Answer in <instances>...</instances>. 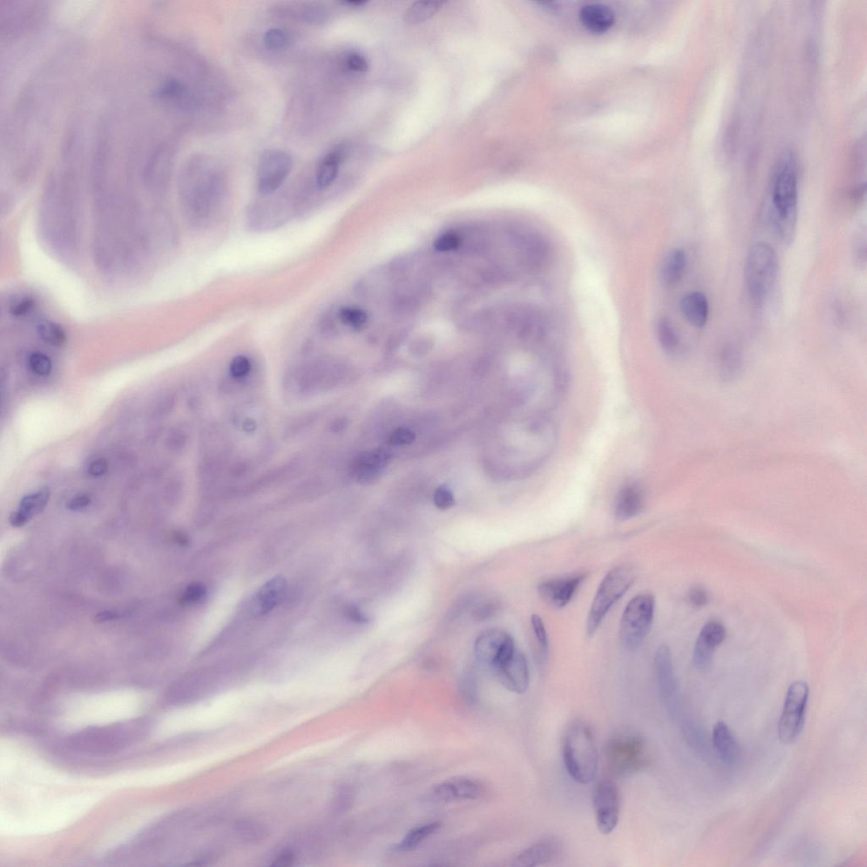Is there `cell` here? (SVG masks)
<instances>
[{
    "label": "cell",
    "instance_id": "cell-4",
    "mask_svg": "<svg viewBox=\"0 0 867 867\" xmlns=\"http://www.w3.org/2000/svg\"><path fill=\"white\" fill-rule=\"evenodd\" d=\"M604 754L608 771L620 777L644 771L651 760L650 748L645 739L631 732L612 736L605 746Z\"/></svg>",
    "mask_w": 867,
    "mask_h": 867
},
{
    "label": "cell",
    "instance_id": "cell-22",
    "mask_svg": "<svg viewBox=\"0 0 867 867\" xmlns=\"http://www.w3.org/2000/svg\"><path fill=\"white\" fill-rule=\"evenodd\" d=\"M644 507V495L640 486L629 485L621 490L617 498L615 514L617 519L628 520L637 517Z\"/></svg>",
    "mask_w": 867,
    "mask_h": 867
},
{
    "label": "cell",
    "instance_id": "cell-16",
    "mask_svg": "<svg viewBox=\"0 0 867 867\" xmlns=\"http://www.w3.org/2000/svg\"><path fill=\"white\" fill-rule=\"evenodd\" d=\"M501 684L509 691L523 693L530 686V671L526 655L519 650L494 672Z\"/></svg>",
    "mask_w": 867,
    "mask_h": 867
},
{
    "label": "cell",
    "instance_id": "cell-45",
    "mask_svg": "<svg viewBox=\"0 0 867 867\" xmlns=\"http://www.w3.org/2000/svg\"><path fill=\"white\" fill-rule=\"evenodd\" d=\"M344 615L346 619L354 624H366L370 622L369 617L366 615V613L363 612L360 608L354 606V605H349V606L345 607Z\"/></svg>",
    "mask_w": 867,
    "mask_h": 867
},
{
    "label": "cell",
    "instance_id": "cell-36",
    "mask_svg": "<svg viewBox=\"0 0 867 867\" xmlns=\"http://www.w3.org/2000/svg\"><path fill=\"white\" fill-rule=\"evenodd\" d=\"M36 302L30 297H20L11 304L10 312L16 318H26L35 310Z\"/></svg>",
    "mask_w": 867,
    "mask_h": 867
},
{
    "label": "cell",
    "instance_id": "cell-28",
    "mask_svg": "<svg viewBox=\"0 0 867 867\" xmlns=\"http://www.w3.org/2000/svg\"><path fill=\"white\" fill-rule=\"evenodd\" d=\"M37 334L40 339L52 346H61L66 344V335L60 325L50 320H42L37 325Z\"/></svg>",
    "mask_w": 867,
    "mask_h": 867
},
{
    "label": "cell",
    "instance_id": "cell-2",
    "mask_svg": "<svg viewBox=\"0 0 867 867\" xmlns=\"http://www.w3.org/2000/svg\"><path fill=\"white\" fill-rule=\"evenodd\" d=\"M150 727L147 719L137 718L111 725L87 727L71 736L68 746L83 754H114L141 741L149 734Z\"/></svg>",
    "mask_w": 867,
    "mask_h": 867
},
{
    "label": "cell",
    "instance_id": "cell-18",
    "mask_svg": "<svg viewBox=\"0 0 867 867\" xmlns=\"http://www.w3.org/2000/svg\"><path fill=\"white\" fill-rule=\"evenodd\" d=\"M715 752L723 763L734 765L740 758V748L733 731L726 722L719 721L713 727L712 736Z\"/></svg>",
    "mask_w": 867,
    "mask_h": 867
},
{
    "label": "cell",
    "instance_id": "cell-50",
    "mask_svg": "<svg viewBox=\"0 0 867 867\" xmlns=\"http://www.w3.org/2000/svg\"><path fill=\"white\" fill-rule=\"evenodd\" d=\"M295 854L290 849L282 850L277 854L276 858L273 860V866H287L293 865L295 861Z\"/></svg>",
    "mask_w": 867,
    "mask_h": 867
},
{
    "label": "cell",
    "instance_id": "cell-48",
    "mask_svg": "<svg viewBox=\"0 0 867 867\" xmlns=\"http://www.w3.org/2000/svg\"><path fill=\"white\" fill-rule=\"evenodd\" d=\"M109 468L108 461L105 459L100 458L92 461L87 468L88 475L94 478L103 476L107 473Z\"/></svg>",
    "mask_w": 867,
    "mask_h": 867
},
{
    "label": "cell",
    "instance_id": "cell-52",
    "mask_svg": "<svg viewBox=\"0 0 867 867\" xmlns=\"http://www.w3.org/2000/svg\"><path fill=\"white\" fill-rule=\"evenodd\" d=\"M118 617H119V614H118L117 612H112V611H105V612L98 613V614H97V616L95 617V621L96 622V623L101 624V623H105V622L117 619Z\"/></svg>",
    "mask_w": 867,
    "mask_h": 867
},
{
    "label": "cell",
    "instance_id": "cell-1",
    "mask_svg": "<svg viewBox=\"0 0 867 867\" xmlns=\"http://www.w3.org/2000/svg\"><path fill=\"white\" fill-rule=\"evenodd\" d=\"M772 222L778 238L792 243L797 225L798 171L796 157L787 151L777 163L771 183Z\"/></svg>",
    "mask_w": 867,
    "mask_h": 867
},
{
    "label": "cell",
    "instance_id": "cell-41",
    "mask_svg": "<svg viewBox=\"0 0 867 867\" xmlns=\"http://www.w3.org/2000/svg\"><path fill=\"white\" fill-rule=\"evenodd\" d=\"M252 365L250 360L247 357L239 355L232 359L230 365V371L236 379L243 378L250 373Z\"/></svg>",
    "mask_w": 867,
    "mask_h": 867
},
{
    "label": "cell",
    "instance_id": "cell-19",
    "mask_svg": "<svg viewBox=\"0 0 867 867\" xmlns=\"http://www.w3.org/2000/svg\"><path fill=\"white\" fill-rule=\"evenodd\" d=\"M286 591V581L281 575L269 579L257 590L253 599V612L259 615L267 614L281 603Z\"/></svg>",
    "mask_w": 867,
    "mask_h": 867
},
{
    "label": "cell",
    "instance_id": "cell-54",
    "mask_svg": "<svg viewBox=\"0 0 867 867\" xmlns=\"http://www.w3.org/2000/svg\"><path fill=\"white\" fill-rule=\"evenodd\" d=\"M345 4H346V5H348V6L358 7V6H361L365 5V4H366V1H362V0H356V1H355L354 0V1H346Z\"/></svg>",
    "mask_w": 867,
    "mask_h": 867
},
{
    "label": "cell",
    "instance_id": "cell-12",
    "mask_svg": "<svg viewBox=\"0 0 867 867\" xmlns=\"http://www.w3.org/2000/svg\"><path fill=\"white\" fill-rule=\"evenodd\" d=\"M293 166V159L286 152H266L262 156L257 173V189L260 194L269 196L277 192L289 176Z\"/></svg>",
    "mask_w": 867,
    "mask_h": 867
},
{
    "label": "cell",
    "instance_id": "cell-7",
    "mask_svg": "<svg viewBox=\"0 0 867 867\" xmlns=\"http://www.w3.org/2000/svg\"><path fill=\"white\" fill-rule=\"evenodd\" d=\"M655 607L654 595L650 593L636 595L626 606L619 625V638L625 649L636 650L645 641L653 624Z\"/></svg>",
    "mask_w": 867,
    "mask_h": 867
},
{
    "label": "cell",
    "instance_id": "cell-51",
    "mask_svg": "<svg viewBox=\"0 0 867 867\" xmlns=\"http://www.w3.org/2000/svg\"><path fill=\"white\" fill-rule=\"evenodd\" d=\"M9 520L11 526L16 528L23 527L29 522V520L18 510L11 514Z\"/></svg>",
    "mask_w": 867,
    "mask_h": 867
},
{
    "label": "cell",
    "instance_id": "cell-25",
    "mask_svg": "<svg viewBox=\"0 0 867 867\" xmlns=\"http://www.w3.org/2000/svg\"><path fill=\"white\" fill-rule=\"evenodd\" d=\"M687 266V257L681 249L672 251L662 265V279L664 284L672 286L682 280Z\"/></svg>",
    "mask_w": 867,
    "mask_h": 867
},
{
    "label": "cell",
    "instance_id": "cell-32",
    "mask_svg": "<svg viewBox=\"0 0 867 867\" xmlns=\"http://www.w3.org/2000/svg\"><path fill=\"white\" fill-rule=\"evenodd\" d=\"M740 367V356L737 348L733 345L725 346L721 355V368L725 378H733Z\"/></svg>",
    "mask_w": 867,
    "mask_h": 867
},
{
    "label": "cell",
    "instance_id": "cell-9",
    "mask_svg": "<svg viewBox=\"0 0 867 867\" xmlns=\"http://www.w3.org/2000/svg\"><path fill=\"white\" fill-rule=\"evenodd\" d=\"M513 637L501 629L485 630L475 643V657L493 672L505 663L515 651Z\"/></svg>",
    "mask_w": 867,
    "mask_h": 867
},
{
    "label": "cell",
    "instance_id": "cell-49",
    "mask_svg": "<svg viewBox=\"0 0 867 867\" xmlns=\"http://www.w3.org/2000/svg\"><path fill=\"white\" fill-rule=\"evenodd\" d=\"M91 502L92 499L90 496H87V495H80V496L71 498L67 502L66 507L70 511H78L86 509V507L91 504Z\"/></svg>",
    "mask_w": 867,
    "mask_h": 867
},
{
    "label": "cell",
    "instance_id": "cell-8",
    "mask_svg": "<svg viewBox=\"0 0 867 867\" xmlns=\"http://www.w3.org/2000/svg\"><path fill=\"white\" fill-rule=\"evenodd\" d=\"M810 688L804 681H796L787 691L784 708L778 722L780 741L790 744L796 741L805 724Z\"/></svg>",
    "mask_w": 867,
    "mask_h": 867
},
{
    "label": "cell",
    "instance_id": "cell-53",
    "mask_svg": "<svg viewBox=\"0 0 867 867\" xmlns=\"http://www.w3.org/2000/svg\"><path fill=\"white\" fill-rule=\"evenodd\" d=\"M255 426L256 425H255V421L246 420L244 422L243 429L248 431V432H252V431L255 430Z\"/></svg>",
    "mask_w": 867,
    "mask_h": 867
},
{
    "label": "cell",
    "instance_id": "cell-10",
    "mask_svg": "<svg viewBox=\"0 0 867 867\" xmlns=\"http://www.w3.org/2000/svg\"><path fill=\"white\" fill-rule=\"evenodd\" d=\"M593 806L596 827L602 835L614 832L620 818V796L614 782L604 778L594 789Z\"/></svg>",
    "mask_w": 867,
    "mask_h": 867
},
{
    "label": "cell",
    "instance_id": "cell-21",
    "mask_svg": "<svg viewBox=\"0 0 867 867\" xmlns=\"http://www.w3.org/2000/svg\"><path fill=\"white\" fill-rule=\"evenodd\" d=\"M680 310L687 322L693 327L703 328L708 323V300L700 291H692L684 296L681 299Z\"/></svg>",
    "mask_w": 867,
    "mask_h": 867
},
{
    "label": "cell",
    "instance_id": "cell-33",
    "mask_svg": "<svg viewBox=\"0 0 867 867\" xmlns=\"http://www.w3.org/2000/svg\"><path fill=\"white\" fill-rule=\"evenodd\" d=\"M338 316L342 324L354 329H362L368 320L366 312L357 307L342 308Z\"/></svg>",
    "mask_w": 867,
    "mask_h": 867
},
{
    "label": "cell",
    "instance_id": "cell-3",
    "mask_svg": "<svg viewBox=\"0 0 867 867\" xmlns=\"http://www.w3.org/2000/svg\"><path fill=\"white\" fill-rule=\"evenodd\" d=\"M566 772L574 781L588 784L598 775L599 754L593 729L586 722H574L569 727L562 744Z\"/></svg>",
    "mask_w": 867,
    "mask_h": 867
},
{
    "label": "cell",
    "instance_id": "cell-35",
    "mask_svg": "<svg viewBox=\"0 0 867 867\" xmlns=\"http://www.w3.org/2000/svg\"><path fill=\"white\" fill-rule=\"evenodd\" d=\"M853 256L854 263L858 268H863L866 263V230H860L854 236L853 240Z\"/></svg>",
    "mask_w": 867,
    "mask_h": 867
},
{
    "label": "cell",
    "instance_id": "cell-6",
    "mask_svg": "<svg viewBox=\"0 0 867 867\" xmlns=\"http://www.w3.org/2000/svg\"><path fill=\"white\" fill-rule=\"evenodd\" d=\"M636 581V572L627 566H617L608 572L600 583L587 617L586 632L593 636L605 617L623 598Z\"/></svg>",
    "mask_w": 867,
    "mask_h": 867
},
{
    "label": "cell",
    "instance_id": "cell-14",
    "mask_svg": "<svg viewBox=\"0 0 867 867\" xmlns=\"http://www.w3.org/2000/svg\"><path fill=\"white\" fill-rule=\"evenodd\" d=\"M586 578V574H578L572 576L549 579L540 583L539 594L550 607L555 609L564 608L571 602Z\"/></svg>",
    "mask_w": 867,
    "mask_h": 867
},
{
    "label": "cell",
    "instance_id": "cell-30",
    "mask_svg": "<svg viewBox=\"0 0 867 867\" xmlns=\"http://www.w3.org/2000/svg\"><path fill=\"white\" fill-rule=\"evenodd\" d=\"M657 336L660 344L667 353L674 352L678 348L679 339L674 325L667 318L660 320L657 325Z\"/></svg>",
    "mask_w": 867,
    "mask_h": 867
},
{
    "label": "cell",
    "instance_id": "cell-31",
    "mask_svg": "<svg viewBox=\"0 0 867 867\" xmlns=\"http://www.w3.org/2000/svg\"><path fill=\"white\" fill-rule=\"evenodd\" d=\"M236 832L243 841L256 843L263 840L267 835L265 827L253 820H240L235 826Z\"/></svg>",
    "mask_w": 867,
    "mask_h": 867
},
{
    "label": "cell",
    "instance_id": "cell-5",
    "mask_svg": "<svg viewBox=\"0 0 867 867\" xmlns=\"http://www.w3.org/2000/svg\"><path fill=\"white\" fill-rule=\"evenodd\" d=\"M778 269L777 255L771 245L757 243L748 251L744 264V279L746 291L755 302H763L775 284Z\"/></svg>",
    "mask_w": 867,
    "mask_h": 867
},
{
    "label": "cell",
    "instance_id": "cell-26",
    "mask_svg": "<svg viewBox=\"0 0 867 867\" xmlns=\"http://www.w3.org/2000/svg\"><path fill=\"white\" fill-rule=\"evenodd\" d=\"M441 827L442 823L439 822L421 824L420 826L413 827L411 830L406 833L404 839L396 845V851H412L424 843L430 836L437 832Z\"/></svg>",
    "mask_w": 867,
    "mask_h": 867
},
{
    "label": "cell",
    "instance_id": "cell-38",
    "mask_svg": "<svg viewBox=\"0 0 867 867\" xmlns=\"http://www.w3.org/2000/svg\"><path fill=\"white\" fill-rule=\"evenodd\" d=\"M264 43L269 49L280 50L289 44V37L281 29L272 28L265 32Z\"/></svg>",
    "mask_w": 867,
    "mask_h": 867
},
{
    "label": "cell",
    "instance_id": "cell-20",
    "mask_svg": "<svg viewBox=\"0 0 867 867\" xmlns=\"http://www.w3.org/2000/svg\"><path fill=\"white\" fill-rule=\"evenodd\" d=\"M583 26L594 33H603L615 23V15L610 8L602 4H588L579 12Z\"/></svg>",
    "mask_w": 867,
    "mask_h": 867
},
{
    "label": "cell",
    "instance_id": "cell-47",
    "mask_svg": "<svg viewBox=\"0 0 867 867\" xmlns=\"http://www.w3.org/2000/svg\"><path fill=\"white\" fill-rule=\"evenodd\" d=\"M414 439H416V435H414L413 431L408 429L401 428L396 430L392 434L391 442L395 444V445H409V444L414 442Z\"/></svg>",
    "mask_w": 867,
    "mask_h": 867
},
{
    "label": "cell",
    "instance_id": "cell-43",
    "mask_svg": "<svg viewBox=\"0 0 867 867\" xmlns=\"http://www.w3.org/2000/svg\"><path fill=\"white\" fill-rule=\"evenodd\" d=\"M688 602L693 607H703L708 603V592L701 586H693L687 595Z\"/></svg>",
    "mask_w": 867,
    "mask_h": 867
},
{
    "label": "cell",
    "instance_id": "cell-44",
    "mask_svg": "<svg viewBox=\"0 0 867 867\" xmlns=\"http://www.w3.org/2000/svg\"><path fill=\"white\" fill-rule=\"evenodd\" d=\"M498 604L497 602H485L480 605L473 611V619L477 621H485L490 619L498 610Z\"/></svg>",
    "mask_w": 867,
    "mask_h": 867
},
{
    "label": "cell",
    "instance_id": "cell-37",
    "mask_svg": "<svg viewBox=\"0 0 867 867\" xmlns=\"http://www.w3.org/2000/svg\"><path fill=\"white\" fill-rule=\"evenodd\" d=\"M531 624L541 653H542L543 657H545L548 653L549 642L547 629L545 627L544 622L539 615L534 614L531 617Z\"/></svg>",
    "mask_w": 867,
    "mask_h": 867
},
{
    "label": "cell",
    "instance_id": "cell-34",
    "mask_svg": "<svg viewBox=\"0 0 867 867\" xmlns=\"http://www.w3.org/2000/svg\"><path fill=\"white\" fill-rule=\"evenodd\" d=\"M28 363L33 373L42 377L51 373L52 362L47 355L43 353H32L29 355Z\"/></svg>",
    "mask_w": 867,
    "mask_h": 867
},
{
    "label": "cell",
    "instance_id": "cell-29",
    "mask_svg": "<svg viewBox=\"0 0 867 867\" xmlns=\"http://www.w3.org/2000/svg\"><path fill=\"white\" fill-rule=\"evenodd\" d=\"M442 3L434 1H420L413 4L406 13V22L416 25L425 22L437 13Z\"/></svg>",
    "mask_w": 867,
    "mask_h": 867
},
{
    "label": "cell",
    "instance_id": "cell-40",
    "mask_svg": "<svg viewBox=\"0 0 867 867\" xmlns=\"http://www.w3.org/2000/svg\"><path fill=\"white\" fill-rule=\"evenodd\" d=\"M461 242L462 241L459 234L454 231H448L435 240L434 248L435 250L442 253L454 251L459 248Z\"/></svg>",
    "mask_w": 867,
    "mask_h": 867
},
{
    "label": "cell",
    "instance_id": "cell-17",
    "mask_svg": "<svg viewBox=\"0 0 867 867\" xmlns=\"http://www.w3.org/2000/svg\"><path fill=\"white\" fill-rule=\"evenodd\" d=\"M564 851V845L556 837H545L523 850L514 860V866L535 867L556 861Z\"/></svg>",
    "mask_w": 867,
    "mask_h": 867
},
{
    "label": "cell",
    "instance_id": "cell-39",
    "mask_svg": "<svg viewBox=\"0 0 867 867\" xmlns=\"http://www.w3.org/2000/svg\"><path fill=\"white\" fill-rule=\"evenodd\" d=\"M206 595V587L200 583H194L186 588L181 595L180 600L185 605L195 604L205 599Z\"/></svg>",
    "mask_w": 867,
    "mask_h": 867
},
{
    "label": "cell",
    "instance_id": "cell-23",
    "mask_svg": "<svg viewBox=\"0 0 867 867\" xmlns=\"http://www.w3.org/2000/svg\"><path fill=\"white\" fill-rule=\"evenodd\" d=\"M387 460V454L380 451L359 456L354 463L358 480L363 484L372 483L386 466Z\"/></svg>",
    "mask_w": 867,
    "mask_h": 867
},
{
    "label": "cell",
    "instance_id": "cell-46",
    "mask_svg": "<svg viewBox=\"0 0 867 867\" xmlns=\"http://www.w3.org/2000/svg\"><path fill=\"white\" fill-rule=\"evenodd\" d=\"M348 68L355 73H365L369 69V63L361 54L353 53L346 59Z\"/></svg>",
    "mask_w": 867,
    "mask_h": 867
},
{
    "label": "cell",
    "instance_id": "cell-13",
    "mask_svg": "<svg viewBox=\"0 0 867 867\" xmlns=\"http://www.w3.org/2000/svg\"><path fill=\"white\" fill-rule=\"evenodd\" d=\"M487 787L483 782L468 777L449 778L435 787L432 796L439 802L475 801L484 797Z\"/></svg>",
    "mask_w": 867,
    "mask_h": 867
},
{
    "label": "cell",
    "instance_id": "cell-11",
    "mask_svg": "<svg viewBox=\"0 0 867 867\" xmlns=\"http://www.w3.org/2000/svg\"><path fill=\"white\" fill-rule=\"evenodd\" d=\"M654 669L663 704L672 717L678 716L680 709L679 685L672 665V653L667 645H660L655 651Z\"/></svg>",
    "mask_w": 867,
    "mask_h": 867
},
{
    "label": "cell",
    "instance_id": "cell-15",
    "mask_svg": "<svg viewBox=\"0 0 867 867\" xmlns=\"http://www.w3.org/2000/svg\"><path fill=\"white\" fill-rule=\"evenodd\" d=\"M726 638V629L720 622L710 621L705 624L697 638L693 650V664L701 671L708 670L713 662L715 651Z\"/></svg>",
    "mask_w": 867,
    "mask_h": 867
},
{
    "label": "cell",
    "instance_id": "cell-27",
    "mask_svg": "<svg viewBox=\"0 0 867 867\" xmlns=\"http://www.w3.org/2000/svg\"><path fill=\"white\" fill-rule=\"evenodd\" d=\"M50 497L48 488H42L36 492L27 495L20 502L18 511L23 514L29 521L35 516L39 515L47 507Z\"/></svg>",
    "mask_w": 867,
    "mask_h": 867
},
{
    "label": "cell",
    "instance_id": "cell-42",
    "mask_svg": "<svg viewBox=\"0 0 867 867\" xmlns=\"http://www.w3.org/2000/svg\"><path fill=\"white\" fill-rule=\"evenodd\" d=\"M435 505L439 510H447L454 505V497L447 486H439L434 495Z\"/></svg>",
    "mask_w": 867,
    "mask_h": 867
},
{
    "label": "cell",
    "instance_id": "cell-24",
    "mask_svg": "<svg viewBox=\"0 0 867 867\" xmlns=\"http://www.w3.org/2000/svg\"><path fill=\"white\" fill-rule=\"evenodd\" d=\"M344 156V150L337 147L321 160L316 172V184L319 189H327L335 181Z\"/></svg>",
    "mask_w": 867,
    "mask_h": 867
}]
</instances>
